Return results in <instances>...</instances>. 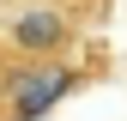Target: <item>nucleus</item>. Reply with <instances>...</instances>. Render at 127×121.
<instances>
[{"mask_svg":"<svg viewBox=\"0 0 127 121\" xmlns=\"http://www.w3.org/2000/svg\"><path fill=\"white\" fill-rule=\"evenodd\" d=\"M67 6H79V12H85V18H103V12L115 6V0H67Z\"/></svg>","mask_w":127,"mask_h":121,"instance_id":"3","label":"nucleus"},{"mask_svg":"<svg viewBox=\"0 0 127 121\" xmlns=\"http://www.w3.org/2000/svg\"><path fill=\"white\" fill-rule=\"evenodd\" d=\"M91 24L97 18H85L67 0H30V6L0 12V42H12L18 55H36V60H73L85 49Z\"/></svg>","mask_w":127,"mask_h":121,"instance_id":"2","label":"nucleus"},{"mask_svg":"<svg viewBox=\"0 0 127 121\" xmlns=\"http://www.w3.org/2000/svg\"><path fill=\"white\" fill-rule=\"evenodd\" d=\"M12 6H30V0H0V12H12Z\"/></svg>","mask_w":127,"mask_h":121,"instance_id":"4","label":"nucleus"},{"mask_svg":"<svg viewBox=\"0 0 127 121\" xmlns=\"http://www.w3.org/2000/svg\"><path fill=\"white\" fill-rule=\"evenodd\" d=\"M97 67H85L79 55L73 60H36V55H18L12 42H0V121H36V115H49Z\"/></svg>","mask_w":127,"mask_h":121,"instance_id":"1","label":"nucleus"}]
</instances>
